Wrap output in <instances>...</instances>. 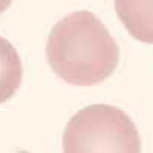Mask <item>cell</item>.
<instances>
[{"mask_svg": "<svg viewBox=\"0 0 153 153\" xmlns=\"http://www.w3.org/2000/svg\"><path fill=\"white\" fill-rule=\"evenodd\" d=\"M46 58L60 78L74 86L107 80L120 63V48L94 12L75 11L51 31Z\"/></svg>", "mask_w": 153, "mask_h": 153, "instance_id": "6da1fadb", "label": "cell"}, {"mask_svg": "<svg viewBox=\"0 0 153 153\" xmlns=\"http://www.w3.org/2000/svg\"><path fill=\"white\" fill-rule=\"evenodd\" d=\"M66 153H139L141 139L126 112L109 104H92L69 120L63 135Z\"/></svg>", "mask_w": 153, "mask_h": 153, "instance_id": "7a4b0ae2", "label": "cell"}, {"mask_svg": "<svg viewBox=\"0 0 153 153\" xmlns=\"http://www.w3.org/2000/svg\"><path fill=\"white\" fill-rule=\"evenodd\" d=\"M115 11L135 40L153 45V0H115Z\"/></svg>", "mask_w": 153, "mask_h": 153, "instance_id": "3957f363", "label": "cell"}, {"mask_svg": "<svg viewBox=\"0 0 153 153\" xmlns=\"http://www.w3.org/2000/svg\"><path fill=\"white\" fill-rule=\"evenodd\" d=\"M20 55L6 38L0 37V104L11 100L22 84Z\"/></svg>", "mask_w": 153, "mask_h": 153, "instance_id": "277c9868", "label": "cell"}, {"mask_svg": "<svg viewBox=\"0 0 153 153\" xmlns=\"http://www.w3.org/2000/svg\"><path fill=\"white\" fill-rule=\"evenodd\" d=\"M12 3V0H0V14L2 12H5Z\"/></svg>", "mask_w": 153, "mask_h": 153, "instance_id": "5b68a950", "label": "cell"}]
</instances>
